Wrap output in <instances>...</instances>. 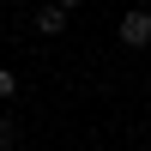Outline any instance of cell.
Segmentation results:
<instances>
[{
    "label": "cell",
    "mask_w": 151,
    "mask_h": 151,
    "mask_svg": "<svg viewBox=\"0 0 151 151\" xmlns=\"http://www.w3.org/2000/svg\"><path fill=\"white\" fill-rule=\"evenodd\" d=\"M36 30H42V36H60V30H67V6H60V0H55V6H36Z\"/></svg>",
    "instance_id": "obj_2"
},
{
    "label": "cell",
    "mask_w": 151,
    "mask_h": 151,
    "mask_svg": "<svg viewBox=\"0 0 151 151\" xmlns=\"http://www.w3.org/2000/svg\"><path fill=\"white\" fill-rule=\"evenodd\" d=\"M12 91H18V73H12V67H0V103H6Z\"/></svg>",
    "instance_id": "obj_3"
},
{
    "label": "cell",
    "mask_w": 151,
    "mask_h": 151,
    "mask_svg": "<svg viewBox=\"0 0 151 151\" xmlns=\"http://www.w3.org/2000/svg\"><path fill=\"white\" fill-rule=\"evenodd\" d=\"M6 145H18V127H12V115H0V151Z\"/></svg>",
    "instance_id": "obj_4"
},
{
    "label": "cell",
    "mask_w": 151,
    "mask_h": 151,
    "mask_svg": "<svg viewBox=\"0 0 151 151\" xmlns=\"http://www.w3.org/2000/svg\"><path fill=\"white\" fill-rule=\"evenodd\" d=\"M121 42L127 48H145L151 42V6H133L127 18H121Z\"/></svg>",
    "instance_id": "obj_1"
},
{
    "label": "cell",
    "mask_w": 151,
    "mask_h": 151,
    "mask_svg": "<svg viewBox=\"0 0 151 151\" xmlns=\"http://www.w3.org/2000/svg\"><path fill=\"white\" fill-rule=\"evenodd\" d=\"M60 6H67V12H73V6H79V0H60Z\"/></svg>",
    "instance_id": "obj_5"
}]
</instances>
